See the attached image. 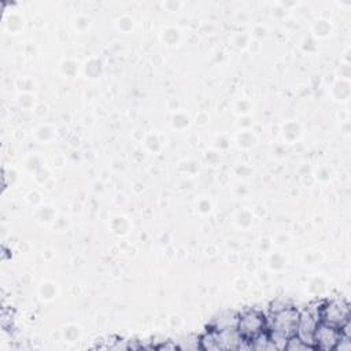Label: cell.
I'll return each instance as SVG.
<instances>
[{
    "instance_id": "1",
    "label": "cell",
    "mask_w": 351,
    "mask_h": 351,
    "mask_svg": "<svg viewBox=\"0 0 351 351\" xmlns=\"http://www.w3.org/2000/svg\"><path fill=\"white\" fill-rule=\"evenodd\" d=\"M319 322L343 329L350 324V304L344 299H330L315 304Z\"/></svg>"
},
{
    "instance_id": "2",
    "label": "cell",
    "mask_w": 351,
    "mask_h": 351,
    "mask_svg": "<svg viewBox=\"0 0 351 351\" xmlns=\"http://www.w3.org/2000/svg\"><path fill=\"white\" fill-rule=\"evenodd\" d=\"M236 329L240 336L250 344L255 337L267 330L266 314L254 308L245 310L237 315Z\"/></svg>"
},
{
    "instance_id": "3",
    "label": "cell",
    "mask_w": 351,
    "mask_h": 351,
    "mask_svg": "<svg viewBox=\"0 0 351 351\" xmlns=\"http://www.w3.org/2000/svg\"><path fill=\"white\" fill-rule=\"evenodd\" d=\"M343 335L344 333L341 329L333 328L330 325H326L318 321L314 330V336H313L314 350H322V351L335 350Z\"/></svg>"
},
{
    "instance_id": "4",
    "label": "cell",
    "mask_w": 351,
    "mask_h": 351,
    "mask_svg": "<svg viewBox=\"0 0 351 351\" xmlns=\"http://www.w3.org/2000/svg\"><path fill=\"white\" fill-rule=\"evenodd\" d=\"M318 315H317V307H307L300 311L299 315V322H298V329H296V336L307 344L311 350H314V330L318 324Z\"/></svg>"
},
{
    "instance_id": "5",
    "label": "cell",
    "mask_w": 351,
    "mask_h": 351,
    "mask_svg": "<svg viewBox=\"0 0 351 351\" xmlns=\"http://www.w3.org/2000/svg\"><path fill=\"white\" fill-rule=\"evenodd\" d=\"M285 350H311L307 344H304L296 335L292 336L291 339H288Z\"/></svg>"
}]
</instances>
